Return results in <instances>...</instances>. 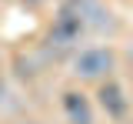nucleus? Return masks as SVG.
Here are the masks:
<instances>
[{"label":"nucleus","instance_id":"f257e3e1","mask_svg":"<svg viewBox=\"0 0 133 124\" xmlns=\"http://www.w3.org/2000/svg\"><path fill=\"white\" fill-rule=\"evenodd\" d=\"M116 71V50L110 44H90L70 54V77L80 84H100Z\"/></svg>","mask_w":133,"mask_h":124},{"label":"nucleus","instance_id":"f03ea898","mask_svg":"<svg viewBox=\"0 0 133 124\" xmlns=\"http://www.w3.org/2000/svg\"><path fill=\"white\" fill-rule=\"evenodd\" d=\"M97 104H100V111H103L110 121H123V117L130 114V97H127L123 84L113 81V77H107V81L97 84Z\"/></svg>","mask_w":133,"mask_h":124},{"label":"nucleus","instance_id":"7ed1b4c3","mask_svg":"<svg viewBox=\"0 0 133 124\" xmlns=\"http://www.w3.org/2000/svg\"><path fill=\"white\" fill-rule=\"evenodd\" d=\"M60 111H63L66 124H97L93 101H90L80 87H63L60 91Z\"/></svg>","mask_w":133,"mask_h":124},{"label":"nucleus","instance_id":"20e7f679","mask_svg":"<svg viewBox=\"0 0 133 124\" xmlns=\"http://www.w3.org/2000/svg\"><path fill=\"white\" fill-rule=\"evenodd\" d=\"M14 124H40V121H37V117H17Z\"/></svg>","mask_w":133,"mask_h":124},{"label":"nucleus","instance_id":"39448f33","mask_svg":"<svg viewBox=\"0 0 133 124\" xmlns=\"http://www.w3.org/2000/svg\"><path fill=\"white\" fill-rule=\"evenodd\" d=\"M0 74H3V57H0Z\"/></svg>","mask_w":133,"mask_h":124}]
</instances>
